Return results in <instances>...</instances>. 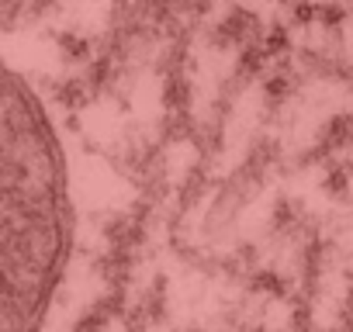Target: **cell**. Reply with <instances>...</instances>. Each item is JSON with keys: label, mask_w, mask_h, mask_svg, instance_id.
<instances>
[{"label": "cell", "mask_w": 353, "mask_h": 332, "mask_svg": "<svg viewBox=\"0 0 353 332\" xmlns=\"http://www.w3.org/2000/svg\"><path fill=\"white\" fill-rule=\"evenodd\" d=\"M70 239L73 198L56 121L0 63V332H39Z\"/></svg>", "instance_id": "1"}]
</instances>
